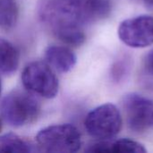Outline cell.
<instances>
[{
    "label": "cell",
    "mask_w": 153,
    "mask_h": 153,
    "mask_svg": "<svg viewBox=\"0 0 153 153\" xmlns=\"http://www.w3.org/2000/svg\"><path fill=\"white\" fill-rule=\"evenodd\" d=\"M129 60L130 59H127L126 57H122L121 59H118L117 61L115 62L111 69L112 79L115 82H119L128 74L130 66H131Z\"/></svg>",
    "instance_id": "cell-14"
},
{
    "label": "cell",
    "mask_w": 153,
    "mask_h": 153,
    "mask_svg": "<svg viewBox=\"0 0 153 153\" xmlns=\"http://www.w3.org/2000/svg\"><path fill=\"white\" fill-rule=\"evenodd\" d=\"M143 67L149 74L153 75V48H152L144 56Z\"/></svg>",
    "instance_id": "cell-15"
},
{
    "label": "cell",
    "mask_w": 153,
    "mask_h": 153,
    "mask_svg": "<svg viewBox=\"0 0 153 153\" xmlns=\"http://www.w3.org/2000/svg\"><path fill=\"white\" fill-rule=\"evenodd\" d=\"M19 7L15 0H0V30H10L17 23Z\"/></svg>",
    "instance_id": "cell-12"
},
{
    "label": "cell",
    "mask_w": 153,
    "mask_h": 153,
    "mask_svg": "<svg viewBox=\"0 0 153 153\" xmlns=\"http://www.w3.org/2000/svg\"><path fill=\"white\" fill-rule=\"evenodd\" d=\"M128 128L135 134L153 130V100L138 93H128L122 100Z\"/></svg>",
    "instance_id": "cell-6"
},
{
    "label": "cell",
    "mask_w": 153,
    "mask_h": 153,
    "mask_svg": "<svg viewBox=\"0 0 153 153\" xmlns=\"http://www.w3.org/2000/svg\"><path fill=\"white\" fill-rule=\"evenodd\" d=\"M45 58L53 69L60 73L72 70L77 61L74 51L65 46H49L45 51Z\"/></svg>",
    "instance_id": "cell-8"
},
{
    "label": "cell",
    "mask_w": 153,
    "mask_h": 153,
    "mask_svg": "<svg viewBox=\"0 0 153 153\" xmlns=\"http://www.w3.org/2000/svg\"><path fill=\"white\" fill-rule=\"evenodd\" d=\"M22 82L28 91L45 99H54L58 93V79L53 68L45 61L28 64L22 73Z\"/></svg>",
    "instance_id": "cell-5"
},
{
    "label": "cell",
    "mask_w": 153,
    "mask_h": 153,
    "mask_svg": "<svg viewBox=\"0 0 153 153\" xmlns=\"http://www.w3.org/2000/svg\"><path fill=\"white\" fill-rule=\"evenodd\" d=\"M36 151L39 152L36 145L15 134H6L0 136V153H29Z\"/></svg>",
    "instance_id": "cell-10"
},
{
    "label": "cell",
    "mask_w": 153,
    "mask_h": 153,
    "mask_svg": "<svg viewBox=\"0 0 153 153\" xmlns=\"http://www.w3.org/2000/svg\"><path fill=\"white\" fill-rule=\"evenodd\" d=\"M122 126L121 113L117 106L111 103L95 108L84 121L87 133L96 140H111L119 134Z\"/></svg>",
    "instance_id": "cell-4"
},
{
    "label": "cell",
    "mask_w": 153,
    "mask_h": 153,
    "mask_svg": "<svg viewBox=\"0 0 153 153\" xmlns=\"http://www.w3.org/2000/svg\"><path fill=\"white\" fill-rule=\"evenodd\" d=\"M0 113L5 123L13 127H22L38 118L40 105L31 92L15 90L2 100Z\"/></svg>",
    "instance_id": "cell-2"
},
{
    "label": "cell",
    "mask_w": 153,
    "mask_h": 153,
    "mask_svg": "<svg viewBox=\"0 0 153 153\" xmlns=\"http://www.w3.org/2000/svg\"><path fill=\"white\" fill-rule=\"evenodd\" d=\"M20 54L17 48L8 40L0 38V72L13 74L19 66Z\"/></svg>",
    "instance_id": "cell-9"
},
{
    "label": "cell",
    "mask_w": 153,
    "mask_h": 153,
    "mask_svg": "<svg viewBox=\"0 0 153 153\" xmlns=\"http://www.w3.org/2000/svg\"><path fill=\"white\" fill-rule=\"evenodd\" d=\"M52 32L56 39L71 47H80L86 39L82 26L76 24L61 25L52 29Z\"/></svg>",
    "instance_id": "cell-11"
},
{
    "label": "cell",
    "mask_w": 153,
    "mask_h": 153,
    "mask_svg": "<svg viewBox=\"0 0 153 153\" xmlns=\"http://www.w3.org/2000/svg\"><path fill=\"white\" fill-rule=\"evenodd\" d=\"M111 152L129 153H145L147 150L141 143L128 138H123L117 141H111Z\"/></svg>",
    "instance_id": "cell-13"
},
{
    "label": "cell",
    "mask_w": 153,
    "mask_h": 153,
    "mask_svg": "<svg viewBox=\"0 0 153 153\" xmlns=\"http://www.w3.org/2000/svg\"><path fill=\"white\" fill-rule=\"evenodd\" d=\"M120 40L134 48H143L153 44V17L143 14L123 21L117 30Z\"/></svg>",
    "instance_id": "cell-7"
},
{
    "label": "cell",
    "mask_w": 153,
    "mask_h": 153,
    "mask_svg": "<svg viewBox=\"0 0 153 153\" xmlns=\"http://www.w3.org/2000/svg\"><path fill=\"white\" fill-rule=\"evenodd\" d=\"M2 120H1V118H0V132H1V130H2Z\"/></svg>",
    "instance_id": "cell-17"
},
{
    "label": "cell",
    "mask_w": 153,
    "mask_h": 153,
    "mask_svg": "<svg viewBox=\"0 0 153 153\" xmlns=\"http://www.w3.org/2000/svg\"><path fill=\"white\" fill-rule=\"evenodd\" d=\"M109 0H42L39 13L51 29L64 24L82 26L107 18Z\"/></svg>",
    "instance_id": "cell-1"
},
{
    "label": "cell",
    "mask_w": 153,
    "mask_h": 153,
    "mask_svg": "<svg viewBox=\"0 0 153 153\" xmlns=\"http://www.w3.org/2000/svg\"><path fill=\"white\" fill-rule=\"evenodd\" d=\"M1 88H2V84H1V80H0V93H1Z\"/></svg>",
    "instance_id": "cell-18"
},
{
    "label": "cell",
    "mask_w": 153,
    "mask_h": 153,
    "mask_svg": "<svg viewBox=\"0 0 153 153\" xmlns=\"http://www.w3.org/2000/svg\"><path fill=\"white\" fill-rule=\"evenodd\" d=\"M150 7H152L153 8V0H143Z\"/></svg>",
    "instance_id": "cell-16"
},
{
    "label": "cell",
    "mask_w": 153,
    "mask_h": 153,
    "mask_svg": "<svg viewBox=\"0 0 153 153\" xmlns=\"http://www.w3.org/2000/svg\"><path fill=\"white\" fill-rule=\"evenodd\" d=\"M39 152L47 153H74L82 147L80 131L73 125H54L43 128L36 136Z\"/></svg>",
    "instance_id": "cell-3"
}]
</instances>
